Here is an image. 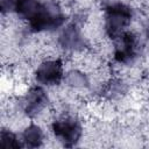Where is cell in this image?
<instances>
[{
	"instance_id": "obj_1",
	"label": "cell",
	"mask_w": 149,
	"mask_h": 149,
	"mask_svg": "<svg viewBox=\"0 0 149 149\" xmlns=\"http://www.w3.org/2000/svg\"><path fill=\"white\" fill-rule=\"evenodd\" d=\"M15 13L28 22L34 33L55 30L65 21L62 9L54 1L17 0Z\"/></svg>"
},
{
	"instance_id": "obj_2",
	"label": "cell",
	"mask_w": 149,
	"mask_h": 149,
	"mask_svg": "<svg viewBox=\"0 0 149 149\" xmlns=\"http://www.w3.org/2000/svg\"><path fill=\"white\" fill-rule=\"evenodd\" d=\"M133 17V10L122 2H114L105 8V30L113 41L126 31Z\"/></svg>"
},
{
	"instance_id": "obj_3",
	"label": "cell",
	"mask_w": 149,
	"mask_h": 149,
	"mask_svg": "<svg viewBox=\"0 0 149 149\" xmlns=\"http://www.w3.org/2000/svg\"><path fill=\"white\" fill-rule=\"evenodd\" d=\"M55 137L66 148L74 147L83 134L80 121L74 116H62L55 120L51 125Z\"/></svg>"
},
{
	"instance_id": "obj_4",
	"label": "cell",
	"mask_w": 149,
	"mask_h": 149,
	"mask_svg": "<svg viewBox=\"0 0 149 149\" xmlns=\"http://www.w3.org/2000/svg\"><path fill=\"white\" fill-rule=\"evenodd\" d=\"M114 44V59L120 64H129L139 55V41L130 31L122 33L116 37Z\"/></svg>"
},
{
	"instance_id": "obj_5",
	"label": "cell",
	"mask_w": 149,
	"mask_h": 149,
	"mask_svg": "<svg viewBox=\"0 0 149 149\" xmlns=\"http://www.w3.org/2000/svg\"><path fill=\"white\" fill-rule=\"evenodd\" d=\"M63 77V63L61 59L45 61L35 71L36 81L47 86L58 85Z\"/></svg>"
},
{
	"instance_id": "obj_6",
	"label": "cell",
	"mask_w": 149,
	"mask_h": 149,
	"mask_svg": "<svg viewBox=\"0 0 149 149\" xmlns=\"http://www.w3.org/2000/svg\"><path fill=\"white\" fill-rule=\"evenodd\" d=\"M48 105V95L40 86L31 87L22 98L21 106L26 115L34 118L38 115Z\"/></svg>"
},
{
	"instance_id": "obj_7",
	"label": "cell",
	"mask_w": 149,
	"mask_h": 149,
	"mask_svg": "<svg viewBox=\"0 0 149 149\" xmlns=\"http://www.w3.org/2000/svg\"><path fill=\"white\" fill-rule=\"evenodd\" d=\"M58 42L66 50H83L86 47V41L76 23H70L62 30Z\"/></svg>"
},
{
	"instance_id": "obj_8",
	"label": "cell",
	"mask_w": 149,
	"mask_h": 149,
	"mask_svg": "<svg viewBox=\"0 0 149 149\" xmlns=\"http://www.w3.org/2000/svg\"><path fill=\"white\" fill-rule=\"evenodd\" d=\"M21 141L26 148H38L43 143V132L38 126L31 123L23 130Z\"/></svg>"
},
{
	"instance_id": "obj_9",
	"label": "cell",
	"mask_w": 149,
	"mask_h": 149,
	"mask_svg": "<svg viewBox=\"0 0 149 149\" xmlns=\"http://www.w3.org/2000/svg\"><path fill=\"white\" fill-rule=\"evenodd\" d=\"M126 91H127V86L122 80L112 79L105 86L102 94L108 99H114V98H119V97L123 95L126 93Z\"/></svg>"
},
{
	"instance_id": "obj_10",
	"label": "cell",
	"mask_w": 149,
	"mask_h": 149,
	"mask_svg": "<svg viewBox=\"0 0 149 149\" xmlns=\"http://www.w3.org/2000/svg\"><path fill=\"white\" fill-rule=\"evenodd\" d=\"M0 147L3 149H19L22 148V141L10 130L2 129L0 133Z\"/></svg>"
},
{
	"instance_id": "obj_11",
	"label": "cell",
	"mask_w": 149,
	"mask_h": 149,
	"mask_svg": "<svg viewBox=\"0 0 149 149\" xmlns=\"http://www.w3.org/2000/svg\"><path fill=\"white\" fill-rule=\"evenodd\" d=\"M64 80H65V83L69 86L76 87V88H84V87H87L88 86V79H87V77L83 72H80L78 70L69 71L65 74Z\"/></svg>"
},
{
	"instance_id": "obj_12",
	"label": "cell",
	"mask_w": 149,
	"mask_h": 149,
	"mask_svg": "<svg viewBox=\"0 0 149 149\" xmlns=\"http://www.w3.org/2000/svg\"><path fill=\"white\" fill-rule=\"evenodd\" d=\"M17 0H0V9L2 13L15 12Z\"/></svg>"
},
{
	"instance_id": "obj_13",
	"label": "cell",
	"mask_w": 149,
	"mask_h": 149,
	"mask_svg": "<svg viewBox=\"0 0 149 149\" xmlns=\"http://www.w3.org/2000/svg\"><path fill=\"white\" fill-rule=\"evenodd\" d=\"M143 31H144L146 37L149 40V19H147L146 22H144V24H143Z\"/></svg>"
}]
</instances>
